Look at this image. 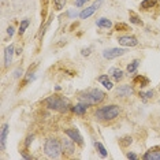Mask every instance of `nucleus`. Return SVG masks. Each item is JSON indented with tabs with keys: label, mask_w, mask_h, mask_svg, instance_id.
<instances>
[{
	"label": "nucleus",
	"mask_w": 160,
	"mask_h": 160,
	"mask_svg": "<svg viewBox=\"0 0 160 160\" xmlns=\"http://www.w3.org/2000/svg\"><path fill=\"white\" fill-rule=\"evenodd\" d=\"M104 99H105V93L103 92V90L97 89V88L88 89V90H85V92L79 93V96H78L79 101L86 103L88 105H97V104H100Z\"/></svg>",
	"instance_id": "obj_1"
},
{
	"label": "nucleus",
	"mask_w": 160,
	"mask_h": 160,
	"mask_svg": "<svg viewBox=\"0 0 160 160\" xmlns=\"http://www.w3.org/2000/svg\"><path fill=\"white\" fill-rule=\"evenodd\" d=\"M44 104L49 110L58 111V112H66L70 108V103L67 99L64 97H59V96H51L48 99L44 100Z\"/></svg>",
	"instance_id": "obj_2"
},
{
	"label": "nucleus",
	"mask_w": 160,
	"mask_h": 160,
	"mask_svg": "<svg viewBox=\"0 0 160 160\" xmlns=\"http://www.w3.org/2000/svg\"><path fill=\"white\" fill-rule=\"evenodd\" d=\"M119 110L118 105L115 104H110V105H105V107H101L96 111V118L100 119V121H114L116 116L119 115Z\"/></svg>",
	"instance_id": "obj_3"
},
{
	"label": "nucleus",
	"mask_w": 160,
	"mask_h": 160,
	"mask_svg": "<svg viewBox=\"0 0 160 160\" xmlns=\"http://www.w3.org/2000/svg\"><path fill=\"white\" fill-rule=\"evenodd\" d=\"M44 152L48 158L56 159V158H59L63 151H62L60 142L56 140V138H48V140L45 141V145H44Z\"/></svg>",
	"instance_id": "obj_4"
},
{
	"label": "nucleus",
	"mask_w": 160,
	"mask_h": 160,
	"mask_svg": "<svg viewBox=\"0 0 160 160\" xmlns=\"http://www.w3.org/2000/svg\"><path fill=\"white\" fill-rule=\"evenodd\" d=\"M126 52L127 51L123 49V48H110V49H104L103 51V56H104V59L111 60V59H115V58H119V56L125 55Z\"/></svg>",
	"instance_id": "obj_5"
},
{
	"label": "nucleus",
	"mask_w": 160,
	"mask_h": 160,
	"mask_svg": "<svg viewBox=\"0 0 160 160\" xmlns=\"http://www.w3.org/2000/svg\"><path fill=\"white\" fill-rule=\"evenodd\" d=\"M64 134H67L70 137V140L72 142H77L78 145H83V138L81 136V133L75 127H72V129H64Z\"/></svg>",
	"instance_id": "obj_6"
},
{
	"label": "nucleus",
	"mask_w": 160,
	"mask_h": 160,
	"mask_svg": "<svg viewBox=\"0 0 160 160\" xmlns=\"http://www.w3.org/2000/svg\"><path fill=\"white\" fill-rule=\"evenodd\" d=\"M101 2H103V0H96V2H94L90 7H88V8H85V10H82L81 14H79V18H81V19H86V18H89L90 15H93V12L100 7Z\"/></svg>",
	"instance_id": "obj_7"
},
{
	"label": "nucleus",
	"mask_w": 160,
	"mask_h": 160,
	"mask_svg": "<svg viewBox=\"0 0 160 160\" xmlns=\"http://www.w3.org/2000/svg\"><path fill=\"white\" fill-rule=\"evenodd\" d=\"M118 42L123 47H129V48L138 45V40L134 36H121V37H118Z\"/></svg>",
	"instance_id": "obj_8"
},
{
	"label": "nucleus",
	"mask_w": 160,
	"mask_h": 160,
	"mask_svg": "<svg viewBox=\"0 0 160 160\" xmlns=\"http://www.w3.org/2000/svg\"><path fill=\"white\" fill-rule=\"evenodd\" d=\"M12 56H14V45L11 44L4 49V66L6 67H10V64L12 62Z\"/></svg>",
	"instance_id": "obj_9"
},
{
	"label": "nucleus",
	"mask_w": 160,
	"mask_h": 160,
	"mask_svg": "<svg viewBox=\"0 0 160 160\" xmlns=\"http://www.w3.org/2000/svg\"><path fill=\"white\" fill-rule=\"evenodd\" d=\"M8 123H4L2 126V133H0V147H2V151L6 149V141H7V134H8Z\"/></svg>",
	"instance_id": "obj_10"
},
{
	"label": "nucleus",
	"mask_w": 160,
	"mask_h": 160,
	"mask_svg": "<svg viewBox=\"0 0 160 160\" xmlns=\"http://www.w3.org/2000/svg\"><path fill=\"white\" fill-rule=\"evenodd\" d=\"M144 160H160V151H158V148L155 149H149V151L142 156Z\"/></svg>",
	"instance_id": "obj_11"
},
{
	"label": "nucleus",
	"mask_w": 160,
	"mask_h": 160,
	"mask_svg": "<svg viewBox=\"0 0 160 160\" xmlns=\"http://www.w3.org/2000/svg\"><path fill=\"white\" fill-rule=\"evenodd\" d=\"M133 93H134V90L130 85H122L116 89V94H118V96H130V94H133Z\"/></svg>",
	"instance_id": "obj_12"
},
{
	"label": "nucleus",
	"mask_w": 160,
	"mask_h": 160,
	"mask_svg": "<svg viewBox=\"0 0 160 160\" xmlns=\"http://www.w3.org/2000/svg\"><path fill=\"white\" fill-rule=\"evenodd\" d=\"M108 75L110 77H112V79H115V81H121V79L123 78V71L121 70V68H116V67H112L108 70Z\"/></svg>",
	"instance_id": "obj_13"
},
{
	"label": "nucleus",
	"mask_w": 160,
	"mask_h": 160,
	"mask_svg": "<svg viewBox=\"0 0 160 160\" xmlns=\"http://www.w3.org/2000/svg\"><path fill=\"white\" fill-rule=\"evenodd\" d=\"M71 110L74 111L77 115H83V114L86 112V110H88V104H86V103H82V101H79V103H78L77 105H74Z\"/></svg>",
	"instance_id": "obj_14"
},
{
	"label": "nucleus",
	"mask_w": 160,
	"mask_h": 160,
	"mask_svg": "<svg viewBox=\"0 0 160 160\" xmlns=\"http://www.w3.org/2000/svg\"><path fill=\"white\" fill-rule=\"evenodd\" d=\"M99 82L104 86L105 89H108V90H111L112 88H114V83H112V81L108 78V75H100V77H99Z\"/></svg>",
	"instance_id": "obj_15"
},
{
	"label": "nucleus",
	"mask_w": 160,
	"mask_h": 160,
	"mask_svg": "<svg viewBox=\"0 0 160 160\" xmlns=\"http://www.w3.org/2000/svg\"><path fill=\"white\" fill-rule=\"evenodd\" d=\"M133 82L134 85H138L140 88H145L147 85H149V79L147 77H144V75H137Z\"/></svg>",
	"instance_id": "obj_16"
},
{
	"label": "nucleus",
	"mask_w": 160,
	"mask_h": 160,
	"mask_svg": "<svg viewBox=\"0 0 160 160\" xmlns=\"http://www.w3.org/2000/svg\"><path fill=\"white\" fill-rule=\"evenodd\" d=\"M96 25L101 29H110L112 26V22L108 19V18H100V19L96 21Z\"/></svg>",
	"instance_id": "obj_17"
},
{
	"label": "nucleus",
	"mask_w": 160,
	"mask_h": 160,
	"mask_svg": "<svg viewBox=\"0 0 160 160\" xmlns=\"http://www.w3.org/2000/svg\"><path fill=\"white\" fill-rule=\"evenodd\" d=\"M158 6V0H142L141 2V8L142 10H151Z\"/></svg>",
	"instance_id": "obj_18"
},
{
	"label": "nucleus",
	"mask_w": 160,
	"mask_h": 160,
	"mask_svg": "<svg viewBox=\"0 0 160 160\" xmlns=\"http://www.w3.org/2000/svg\"><path fill=\"white\" fill-rule=\"evenodd\" d=\"M129 18H130V22L134 23V25H138V26H141L144 22L141 21V18L138 17V14H136L134 11H129Z\"/></svg>",
	"instance_id": "obj_19"
},
{
	"label": "nucleus",
	"mask_w": 160,
	"mask_h": 160,
	"mask_svg": "<svg viewBox=\"0 0 160 160\" xmlns=\"http://www.w3.org/2000/svg\"><path fill=\"white\" fill-rule=\"evenodd\" d=\"M138 66H140V60H138V59H136V60H133L132 63H130L129 66L126 67V70H127V72H129V74H134V72L137 71Z\"/></svg>",
	"instance_id": "obj_20"
},
{
	"label": "nucleus",
	"mask_w": 160,
	"mask_h": 160,
	"mask_svg": "<svg viewBox=\"0 0 160 160\" xmlns=\"http://www.w3.org/2000/svg\"><path fill=\"white\" fill-rule=\"evenodd\" d=\"M94 147H96L97 152H99V153L103 156V158H107V155H108V153H107V149L104 148L103 144H101V142H97V141H96V142H94Z\"/></svg>",
	"instance_id": "obj_21"
},
{
	"label": "nucleus",
	"mask_w": 160,
	"mask_h": 160,
	"mask_svg": "<svg viewBox=\"0 0 160 160\" xmlns=\"http://www.w3.org/2000/svg\"><path fill=\"white\" fill-rule=\"evenodd\" d=\"M29 25H30V21L29 19H23L21 21V25H19V30H18V33H19V36H22L25 33V30L29 28Z\"/></svg>",
	"instance_id": "obj_22"
},
{
	"label": "nucleus",
	"mask_w": 160,
	"mask_h": 160,
	"mask_svg": "<svg viewBox=\"0 0 160 160\" xmlns=\"http://www.w3.org/2000/svg\"><path fill=\"white\" fill-rule=\"evenodd\" d=\"M133 142V140H132V137H129V136H126V137H122L121 140H119V145H121L122 148H126V147H129L130 144Z\"/></svg>",
	"instance_id": "obj_23"
},
{
	"label": "nucleus",
	"mask_w": 160,
	"mask_h": 160,
	"mask_svg": "<svg viewBox=\"0 0 160 160\" xmlns=\"http://www.w3.org/2000/svg\"><path fill=\"white\" fill-rule=\"evenodd\" d=\"M64 4H66V2L64 0H53V8L56 10V11H60V10L64 8Z\"/></svg>",
	"instance_id": "obj_24"
},
{
	"label": "nucleus",
	"mask_w": 160,
	"mask_h": 160,
	"mask_svg": "<svg viewBox=\"0 0 160 160\" xmlns=\"http://www.w3.org/2000/svg\"><path fill=\"white\" fill-rule=\"evenodd\" d=\"M115 29L118 32H127V30H130V28H129V25H126V23H116L115 25Z\"/></svg>",
	"instance_id": "obj_25"
},
{
	"label": "nucleus",
	"mask_w": 160,
	"mask_h": 160,
	"mask_svg": "<svg viewBox=\"0 0 160 160\" xmlns=\"http://www.w3.org/2000/svg\"><path fill=\"white\" fill-rule=\"evenodd\" d=\"M153 94H155L153 90H148V92H145V93H140V96L142 97L144 100H147V99H152V97H153Z\"/></svg>",
	"instance_id": "obj_26"
},
{
	"label": "nucleus",
	"mask_w": 160,
	"mask_h": 160,
	"mask_svg": "<svg viewBox=\"0 0 160 160\" xmlns=\"http://www.w3.org/2000/svg\"><path fill=\"white\" fill-rule=\"evenodd\" d=\"M90 51H92V48H83L81 51V55L82 56H89L90 55Z\"/></svg>",
	"instance_id": "obj_27"
},
{
	"label": "nucleus",
	"mask_w": 160,
	"mask_h": 160,
	"mask_svg": "<svg viewBox=\"0 0 160 160\" xmlns=\"http://www.w3.org/2000/svg\"><path fill=\"white\" fill-rule=\"evenodd\" d=\"M33 140H34V137H33V136H29V137L26 138V142H25V147H26V148H28V147H30V144L33 142Z\"/></svg>",
	"instance_id": "obj_28"
},
{
	"label": "nucleus",
	"mask_w": 160,
	"mask_h": 160,
	"mask_svg": "<svg viewBox=\"0 0 160 160\" xmlns=\"http://www.w3.org/2000/svg\"><path fill=\"white\" fill-rule=\"evenodd\" d=\"M86 2H88V0H75V6H77V7H82Z\"/></svg>",
	"instance_id": "obj_29"
},
{
	"label": "nucleus",
	"mask_w": 160,
	"mask_h": 160,
	"mask_svg": "<svg viewBox=\"0 0 160 160\" xmlns=\"http://www.w3.org/2000/svg\"><path fill=\"white\" fill-rule=\"evenodd\" d=\"M126 156H127V159H133V160L138 159V156H137L136 153H133V152H129V153H127Z\"/></svg>",
	"instance_id": "obj_30"
},
{
	"label": "nucleus",
	"mask_w": 160,
	"mask_h": 160,
	"mask_svg": "<svg viewBox=\"0 0 160 160\" xmlns=\"http://www.w3.org/2000/svg\"><path fill=\"white\" fill-rule=\"evenodd\" d=\"M7 34H8L10 37H11V36L14 34V28H12V26H8V28H7Z\"/></svg>",
	"instance_id": "obj_31"
},
{
	"label": "nucleus",
	"mask_w": 160,
	"mask_h": 160,
	"mask_svg": "<svg viewBox=\"0 0 160 160\" xmlns=\"http://www.w3.org/2000/svg\"><path fill=\"white\" fill-rule=\"evenodd\" d=\"M21 75H22V70H21V68H18V70L15 71V78H19Z\"/></svg>",
	"instance_id": "obj_32"
}]
</instances>
